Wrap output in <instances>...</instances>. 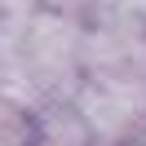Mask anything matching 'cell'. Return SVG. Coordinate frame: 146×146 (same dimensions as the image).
<instances>
[{
	"label": "cell",
	"instance_id": "obj_1",
	"mask_svg": "<svg viewBox=\"0 0 146 146\" xmlns=\"http://www.w3.org/2000/svg\"><path fill=\"white\" fill-rule=\"evenodd\" d=\"M75 111L102 146H128L146 133V80H84Z\"/></svg>",
	"mask_w": 146,
	"mask_h": 146
},
{
	"label": "cell",
	"instance_id": "obj_2",
	"mask_svg": "<svg viewBox=\"0 0 146 146\" xmlns=\"http://www.w3.org/2000/svg\"><path fill=\"white\" fill-rule=\"evenodd\" d=\"M0 146H36V111L0 98Z\"/></svg>",
	"mask_w": 146,
	"mask_h": 146
},
{
	"label": "cell",
	"instance_id": "obj_3",
	"mask_svg": "<svg viewBox=\"0 0 146 146\" xmlns=\"http://www.w3.org/2000/svg\"><path fill=\"white\" fill-rule=\"evenodd\" d=\"M128 146H146V142H128Z\"/></svg>",
	"mask_w": 146,
	"mask_h": 146
}]
</instances>
